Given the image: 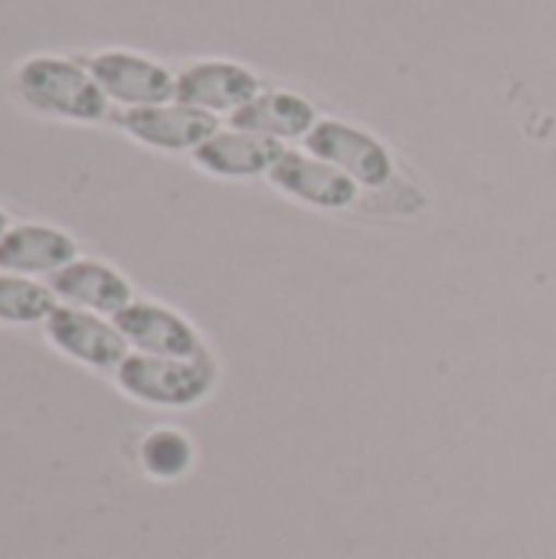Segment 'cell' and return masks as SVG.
Wrapping results in <instances>:
<instances>
[{
    "mask_svg": "<svg viewBox=\"0 0 556 559\" xmlns=\"http://www.w3.org/2000/svg\"><path fill=\"white\" fill-rule=\"evenodd\" d=\"M52 292L62 295L66 301H75L92 311H108V314H118L121 308L131 305L128 282L98 262H72L59 269L52 278Z\"/></svg>",
    "mask_w": 556,
    "mask_h": 559,
    "instance_id": "cell-12",
    "label": "cell"
},
{
    "mask_svg": "<svg viewBox=\"0 0 556 559\" xmlns=\"http://www.w3.org/2000/svg\"><path fill=\"white\" fill-rule=\"evenodd\" d=\"M305 151L334 164L354 183H364L374 190L387 187L397 174V164L383 141L338 118H318V124L305 138Z\"/></svg>",
    "mask_w": 556,
    "mask_h": 559,
    "instance_id": "cell-3",
    "label": "cell"
},
{
    "mask_svg": "<svg viewBox=\"0 0 556 559\" xmlns=\"http://www.w3.org/2000/svg\"><path fill=\"white\" fill-rule=\"evenodd\" d=\"M115 328L125 341L141 347L147 357H170V360H190L203 354V344L197 331L177 318L167 308L157 305H128L115 314Z\"/></svg>",
    "mask_w": 556,
    "mask_h": 559,
    "instance_id": "cell-8",
    "label": "cell"
},
{
    "mask_svg": "<svg viewBox=\"0 0 556 559\" xmlns=\"http://www.w3.org/2000/svg\"><path fill=\"white\" fill-rule=\"evenodd\" d=\"M49 341L69 357L92 367H121L125 360L121 331L72 308H56L49 314Z\"/></svg>",
    "mask_w": 556,
    "mask_h": 559,
    "instance_id": "cell-10",
    "label": "cell"
},
{
    "mask_svg": "<svg viewBox=\"0 0 556 559\" xmlns=\"http://www.w3.org/2000/svg\"><path fill=\"white\" fill-rule=\"evenodd\" d=\"M269 183L285 197H295L318 210H344L357 200V183L344 170L308 151L285 147V154L269 170Z\"/></svg>",
    "mask_w": 556,
    "mask_h": 559,
    "instance_id": "cell-6",
    "label": "cell"
},
{
    "mask_svg": "<svg viewBox=\"0 0 556 559\" xmlns=\"http://www.w3.org/2000/svg\"><path fill=\"white\" fill-rule=\"evenodd\" d=\"M75 255L69 236L46 226H16L0 239V269L7 272H52Z\"/></svg>",
    "mask_w": 556,
    "mask_h": 559,
    "instance_id": "cell-13",
    "label": "cell"
},
{
    "mask_svg": "<svg viewBox=\"0 0 556 559\" xmlns=\"http://www.w3.org/2000/svg\"><path fill=\"white\" fill-rule=\"evenodd\" d=\"M285 154V144L256 131H216L206 138L197 151L193 160L213 177H259L275 167V160Z\"/></svg>",
    "mask_w": 556,
    "mask_h": 559,
    "instance_id": "cell-9",
    "label": "cell"
},
{
    "mask_svg": "<svg viewBox=\"0 0 556 559\" xmlns=\"http://www.w3.org/2000/svg\"><path fill=\"white\" fill-rule=\"evenodd\" d=\"M262 92L259 75L239 62L229 59H203L187 66L177 75L174 102L210 111V115H236L242 105H249Z\"/></svg>",
    "mask_w": 556,
    "mask_h": 559,
    "instance_id": "cell-5",
    "label": "cell"
},
{
    "mask_svg": "<svg viewBox=\"0 0 556 559\" xmlns=\"http://www.w3.org/2000/svg\"><path fill=\"white\" fill-rule=\"evenodd\" d=\"M56 311L52 295L23 278H0V321L33 324Z\"/></svg>",
    "mask_w": 556,
    "mask_h": 559,
    "instance_id": "cell-14",
    "label": "cell"
},
{
    "mask_svg": "<svg viewBox=\"0 0 556 559\" xmlns=\"http://www.w3.org/2000/svg\"><path fill=\"white\" fill-rule=\"evenodd\" d=\"M141 459H144V468L151 475H157V478H177L190 465V442L180 432L164 429V432H154V436L144 439Z\"/></svg>",
    "mask_w": 556,
    "mask_h": 559,
    "instance_id": "cell-15",
    "label": "cell"
},
{
    "mask_svg": "<svg viewBox=\"0 0 556 559\" xmlns=\"http://www.w3.org/2000/svg\"><path fill=\"white\" fill-rule=\"evenodd\" d=\"M92 79L105 92V98H115L128 108H144V105H164L174 98L177 75H170L161 62L125 52V49H108L98 52L88 62Z\"/></svg>",
    "mask_w": 556,
    "mask_h": 559,
    "instance_id": "cell-4",
    "label": "cell"
},
{
    "mask_svg": "<svg viewBox=\"0 0 556 559\" xmlns=\"http://www.w3.org/2000/svg\"><path fill=\"white\" fill-rule=\"evenodd\" d=\"M121 128L138 138L147 147L161 151H197L206 138L220 131L216 115L180 105V102H164V105H144V108H128L121 115Z\"/></svg>",
    "mask_w": 556,
    "mask_h": 559,
    "instance_id": "cell-7",
    "label": "cell"
},
{
    "mask_svg": "<svg viewBox=\"0 0 556 559\" xmlns=\"http://www.w3.org/2000/svg\"><path fill=\"white\" fill-rule=\"evenodd\" d=\"M20 95L46 115L72 118V121H98L108 111V98L82 66L56 56L26 59L16 72Z\"/></svg>",
    "mask_w": 556,
    "mask_h": 559,
    "instance_id": "cell-1",
    "label": "cell"
},
{
    "mask_svg": "<svg viewBox=\"0 0 556 559\" xmlns=\"http://www.w3.org/2000/svg\"><path fill=\"white\" fill-rule=\"evenodd\" d=\"M118 383L141 403L154 406H193L200 403L213 383H216V367L206 357L190 360H170V357H125L118 367Z\"/></svg>",
    "mask_w": 556,
    "mask_h": 559,
    "instance_id": "cell-2",
    "label": "cell"
},
{
    "mask_svg": "<svg viewBox=\"0 0 556 559\" xmlns=\"http://www.w3.org/2000/svg\"><path fill=\"white\" fill-rule=\"evenodd\" d=\"M229 124L275 141H305L308 131L318 124V111L308 98L295 92H259L249 105L229 115Z\"/></svg>",
    "mask_w": 556,
    "mask_h": 559,
    "instance_id": "cell-11",
    "label": "cell"
},
{
    "mask_svg": "<svg viewBox=\"0 0 556 559\" xmlns=\"http://www.w3.org/2000/svg\"><path fill=\"white\" fill-rule=\"evenodd\" d=\"M3 226H7V216L0 213V239H3Z\"/></svg>",
    "mask_w": 556,
    "mask_h": 559,
    "instance_id": "cell-16",
    "label": "cell"
}]
</instances>
